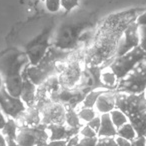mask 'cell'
<instances>
[{
  "label": "cell",
  "instance_id": "1",
  "mask_svg": "<svg viewBox=\"0 0 146 146\" xmlns=\"http://www.w3.org/2000/svg\"><path fill=\"white\" fill-rule=\"evenodd\" d=\"M29 65L25 52L12 51L0 60V74L2 75L4 88L10 95L20 97L23 83V72Z\"/></svg>",
  "mask_w": 146,
  "mask_h": 146
},
{
  "label": "cell",
  "instance_id": "2",
  "mask_svg": "<svg viewBox=\"0 0 146 146\" xmlns=\"http://www.w3.org/2000/svg\"><path fill=\"white\" fill-rule=\"evenodd\" d=\"M71 54V51H63L55 48L54 46L50 47L47 54L44 58L36 65V66H28L25 68L24 72L28 79L39 86L46 81L48 78L55 76L57 73H60L62 71L63 67L62 62Z\"/></svg>",
  "mask_w": 146,
  "mask_h": 146
},
{
  "label": "cell",
  "instance_id": "3",
  "mask_svg": "<svg viewBox=\"0 0 146 146\" xmlns=\"http://www.w3.org/2000/svg\"><path fill=\"white\" fill-rule=\"evenodd\" d=\"M94 24L95 22L92 19L64 23L58 28L53 46L59 50L70 51L71 49L75 48L77 43L81 40L82 33L86 29L94 26Z\"/></svg>",
  "mask_w": 146,
  "mask_h": 146
},
{
  "label": "cell",
  "instance_id": "4",
  "mask_svg": "<svg viewBox=\"0 0 146 146\" xmlns=\"http://www.w3.org/2000/svg\"><path fill=\"white\" fill-rule=\"evenodd\" d=\"M146 90V62H140L125 78L119 80L116 87L117 93L139 95Z\"/></svg>",
  "mask_w": 146,
  "mask_h": 146
},
{
  "label": "cell",
  "instance_id": "5",
  "mask_svg": "<svg viewBox=\"0 0 146 146\" xmlns=\"http://www.w3.org/2000/svg\"><path fill=\"white\" fill-rule=\"evenodd\" d=\"M146 53L138 46L122 56L113 58V61L108 67L115 73L118 79L121 80L125 78L140 62L144 61Z\"/></svg>",
  "mask_w": 146,
  "mask_h": 146
},
{
  "label": "cell",
  "instance_id": "6",
  "mask_svg": "<svg viewBox=\"0 0 146 146\" xmlns=\"http://www.w3.org/2000/svg\"><path fill=\"white\" fill-rule=\"evenodd\" d=\"M53 25L47 26L40 34L37 35L35 38L29 41L25 45V54L27 55L30 66H36L47 54L48 50L50 49V39L51 33H52Z\"/></svg>",
  "mask_w": 146,
  "mask_h": 146
},
{
  "label": "cell",
  "instance_id": "7",
  "mask_svg": "<svg viewBox=\"0 0 146 146\" xmlns=\"http://www.w3.org/2000/svg\"><path fill=\"white\" fill-rule=\"evenodd\" d=\"M15 141L19 146H37L49 141V134L46 125L40 124L34 127L20 126Z\"/></svg>",
  "mask_w": 146,
  "mask_h": 146
},
{
  "label": "cell",
  "instance_id": "8",
  "mask_svg": "<svg viewBox=\"0 0 146 146\" xmlns=\"http://www.w3.org/2000/svg\"><path fill=\"white\" fill-rule=\"evenodd\" d=\"M83 76L81 63L78 59H72L64 65L62 71L57 76L61 88L74 89L80 83Z\"/></svg>",
  "mask_w": 146,
  "mask_h": 146
},
{
  "label": "cell",
  "instance_id": "9",
  "mask_svg": "<svg viewBox=\"0 0 146 146\" xmlns=\"http://www.w3.org/2000/svg\"><path fill=\"white\" fill-rule=\"evenodd\" d=\"M26 105L20 97H15L3 88L0 90V109L7 118L17 120L26 110Z\"/></svg>",
  "mask_w": 146,
  "mask_h": 146
},
{
  "label": "cell",
  "instance_id": "10",
  "mask_svg": "<svg viewBox=\"0 0 146 146\" xmlns=\"http://www.w3.org/2000/svg\"><path fill=\"white\" fill-rule=\"evenodd\" d=\"M41 114V124H65L66 107L60 103L49 101L39 109Z\"/></svg>",
  "mask_w": 146,
  "mask_h": 146
},
{
  "label": "cell",
  "instance_id": "11",
  "mask_svg": "<svg viewBox=\"0 0 146 146\" xmlns=\"http://www.w3.org/2000/svg\"><path fill=\"white\" fill-rule=\"evenodd\" d=\"M139 26L134 21L122 33V36L120 38L119 44H118V48L117 51H116L115 57H119L126 54L127 52L131 51L132 49L139 46Z\"/></svg>",
  "mask_w": 146,
  "mask_h": 146
},
{
  "label": "cell",
  "instance_id": "12",
  "mask_svg": "<svg viewBox=\"0 0 146 146\" xmlns=\"http://www.w3.org/2000/svg\"><path fill=\"white\" fill-rule=\"evenodd\" d=\"M46 127L49 134V140H68L79 134L80 130L69 128L65 124H51Z\"/></svg>",
  "mask_w": 146,
  "mask_h": 146
},
{
  "label": "cell",
  "instance_id": "13",
  "mask_svg": "<svg viewBox=\"0 0 146 146\" xmlns=\"http://www.w3.org/2000/svg\"><path fill=\"white\" fill-rule=\"evenodd\" d=\"M95 110L97 113L107 114L116 108V94L112 90H106L98 97L95 104Z\"/></svg>",
  "mask_w": 146,
  "mask_h": 146
},
{
  "label": "cell",
  "instance_id": "14",
  "mask_svg": "<svg viewBox=\"0 0 146 146\" xmlns=\"http://www.w3.org/2000/svg\"><path fill=\"white\" fill-rule=\"evenodd\" d=\"M36 92L37 86L35 84H33L28 79L25 72H23V83L20 98L24 102L26 107H33V106H35V104H36Z\"/></svg>",
  "mask_w": 146,
  "mask_h": 146
},
{
  "label": "cell",
  "instance_id": "15",
  "mask_svg": "<svg viewBox=\"0 0 146 146\" xmlns=\"http://www.w3.org/2000/svg\"><path fill=\"white\" fill-rule=\"evenodd\" d=\"M19 126H27V127H34L41 124V114L36 106L27 107L24 113L16 120Z\"/></svg>",
  "mask_w": 146,
  "mask_h": 146
},
{
  "label": "cell",
  "instance_id": "16",
  "mask_svg": "<svg viewBox=\"0 0 146 146\" xmlns=\"http://www.w3.org/2000/svg\"><path fill=\"white\" fill-rule=\"evenodd\" d=\"M101 124L99 131L97 133L98 137H116L117 136V128L114 126L109 113L101 114Z\"/></svg>",
  "mask_w": 146,
  "mask_h": 146
},
{
  "label": "cell",
  "instance_id": "17",
  "mask_svg": "<svg viewBox=\"0 0 146 146\" xmlns=\"http://www.w3.org/2000/svg\"><path fill=\"white\" fill-rule=\"evenodd\" d=\"M99 80L101 83L102 87L106 90H116V87L118 85L119 79L117 78V76L115 75V73L109 68L106 67L105 69H103L102 71H100L99 75Z\"/></svg>",
  "mask_w": 146,
  "mask_h": 146
},
{
  "label": "cell",
  "instance_id": "18",
  "mask_svg": "<svg viewBox=\"0 0 146 146\" xmlns=\"http://www.w3.org/2000/svg\"><path fill=\"white\" fill-rule=\"evenodd\" d=\"M65 125L73 129H80L83 126V123L78 117L77 111L73 108H66V115H65Z\"/></svg>",
  "mask_w": 146,
  "mask_h": 146
},
{
  "label": "cell",
  "instance_id": "19",
  "mask_svg": "<svg viewBox=\"0 0 146 146\" xmlns=\"http://www.w3.org/2000/svg\"><path fill=\"white\" fill-rule=\"evenodd\" d=\"M19 127H20V126H19L18 122H17L16 120L8 118L4 128H3L2 131H1V133H2V135L4 136L6 140H8V139L15 140L16 139V135H17V132H18Z\"/></svg>",
  "mask_w": 146,
  "mask_h": 146
},
{
  "label": "cell",
  "instance_id": "20",
  "mask_svg": "<svg viewBox=\"0 0 146 146\" xmlns=\"http://www.w3.org/2000/svg\"><path fill=\"white\" fill-rule=\"evenodd\" d=\"M104 91H106V90L100 89V88H96V89H92V90H90V91H88V93L85 95L84 99L82 100L80 106H81V107L94 108L98 97H99Z\"/></svg>",
  "mask_w": 146,
  "mask_h": 146
},
{
  "label": "cell",
  "instance_id": "21",
  "mask_svg": "<svg viewBox=\"0 0 146 146\" xmlns=\"http://www.w3.org/2000/svg\"><path fill=\"white\" fill-rule=\"evenodd\" d=\"M117 136L131 142L137 137V133H136L132 124L128 122V123L124 124L123 126H121L119 129H117Z\"/></svg>",
  "mask_w": 146,
  "mask_h": 146
},
{
  "label": "cell",
  "instance_id": "22",
  "mask_svg": "<svg viewBox=\"0 0 146 146\" xmlns=\"http://www.w3.org/2000/svg\"><path fill=\"white\" fill-rule=\"evenodd\" d=\"M109 115H110V118H111L112 122H113L114 126H115L117 129H119L121 126H123L124 124L129 122V119H128L127 115H126L124 112H122L121 110L117 109V108L112 110L109 113Z\"/></svg>",
  "mask_w": 146,
  "mask_h": 146
},
{
  "label": "cell",
  "instance_id": "23",
  "mask_svg": "<svg viewBox=\"0 0 146 146\" xmlns=\"http://www.w3.org/2000/svg\"><path fill=\"white\" fill-rule=\"evenodd\" d=\"M77 114L79 119L81 120V122L84 124H87L88 122L91 121L93 118H95L98 115L97 111L95 110V108H88V107H81L77 110Z\"/></svg>",
  "mask_w": 146,
  "mask_h": 146
},
{
  "label": "cell",
  "instance_id": "24",
  "mask_svg": "<svg viewBox=\"0 0 146 146\" xmlns=\"http://www.w3.org/2000/svg\"><path fill=\"white\" fill-rule=\"evenodd\" d=\"M44 4L46 9L50 13H56L62 8L61 0H44Z\"/></svg>",
  "mask_w": 146,
  "mask_h": 146
},
{
  "label": "cell",
  "instance_id": "25",
  "mask_svg": "<svg viewBox=\"0 0 146 146\" xmlns=\"http://www.w3.org/2000/svg\"><path fill=\"white\" fill-rule=\"evenodd\" d=\"M78 135L81 138H94V137H98L97 136V132H95L91 127L87 125V124H84L79 130V134Z\"/></svg>",
  "mask_w": 146,
  "mask_h": 146
},
{
  "label": "cell",
  "instance_id": "26",
  "mask_svg": "<svg viewBox=\"0 0 146 146\" xmlns=\"http://www.w3.org/2000/svg\"><path fill=\"white\" fill-rule=\"evenodd\" d=\"M79 1L80 0H61V7L64 9L65 13H69L79 5Z\"/></svg>",
  "mask_w": 146,
  "mask_h": 146
},
{
  "label": "cell",
  "instance_id": "27",
  "mask_svg": "<svg viewBox=\"0 0 146 146\" xmlns=\"http://www.w3.org/2000/svg\"><path fill=\"white\" fill-rule=\"evenodd\" d=\"M96 146H117L115 137H98Z\"/></svg>",
  "mask_w": 146,
  "mask_h": 146
},
{
  "label": "cell",
  "instance_id": "28",
  "mask_svg": "<svg viewBox=\"0 0 146 146\" xmlns=\"http://www.w3.org/2000/svg\"><path fill=\"white\" fill-rule=\"evenodd\" d=\"M139 47L146 53V26H139Z\"/></svg>",
  "mask_w": 146,
  "mask_h": 146
},
{
  "label": "cell",
  "instance_id": "29",
  "mask_svg": "<svg viewBox=\"0 0 146 146\" xmlns=\"http://www.w3.org/2000/svg\"><path fill=\"white\" fill-rule=\"evenodd\" d=\"M98 137L94 138H81L80 137L79 146H96Z\"/></svg>",
  "mask_w": 146,
  "mask_h": 146
},
{
  "label": "cell",
  "instance_id": "30",
  "mask_svg": "<svg viewBox=\"0 0 146 146\" xmlns=\"http://www.w3.org/2000/svg\"><path fill=\"white\" fill-rule=\"evenodd\" d=\"M100 124H101V118H100L99 115H97L95 118H93L91 121L88 122L87 125L89 126V127H91L95 132H97V133H98V131H99V128H100Z\"/></svg>",
  "mask_w": 146,
  "mask_h": 146
},
{
  "label": "cell",
  "instance_id": "31",
  "mask_svg": "<svg viewBox=\"0 0 146 146\" xmlns=\"http://www.w3.org/2000/svg\"><path fill=\"white\" fill-rule=\"evenodd\" d=\"M135 23L138 26H146V9L136 18Z\"/></svg>",
  "mask_w": 146,
  "mask_h": 146
},
{
  "label": "cell",
  "instance_id": "32",
  "mask_svg": "<svg viewBox=\"0 0 146 146\" xmlns=\"http://www.w3.org/2000/svg\"><path fill=\"white\" fill-rule=\"evenodd\" d=\"M131 146H146V139L144 136H137L133 141H131Z\"/></svg>",
  "mask_w": 146,
  "mask_h": 146
},
{
  "label": "cell",
  "instance_id": "33",
  "mask_svg": "<svg viewBox=\"0 0 146 146\" xmlns=\"http://www.w3.org/2000/svg\"><path fill=\"white\" fill-rule=\"evenodd\" d=\"M67 140H49L47 146H66Z\"/></svg>",
  "mask_w": 146,
  "mask_h": 146
},
{
  "label": "cell",
  "instance_id": "34",
  "mask_svg": "<svg viewBox=\"0 0 146 146\" xmlns=\"http://www.w3.org/2000/svg\"><path fill=\"white\" fill-rule=\"evenodd\" d=\"M115 140L116 143H117V146H131V142L124 139V138L119 137V136H116Z\"/></svg>",
  "mask_w": 146,
  "mask_h": 146
},
{
  "label": "cell",
  "instance_id": "35",
  "mask_svg": "<svg viewBox=\"0 0 146 146\" xmlns=\"http://www.w3.org/2000/svg\"><path fill=\"white\" fill-rule=\"evenodd\" d=\"M7 119H8V118L4 115V113L0 109V132L2 131V129L4 128L5 124H6V122H7Z\"/></svg>",
  "mask_w": 146,
  "mask_h": 146
},
{
  "label": "cell",
  "instance_id": "36",
  "mask_svg": "<svg viewBox=\"0 0 146 146\" xmlns=\"http://www.w3.org/2000/svg\"><path fill=\"white\" fill-rule=\"evenodd\" d=\"M0 146H7V142L5 137L2 135V133L0 132Z\"/></svg>",
  "mask_w": 146,
  "mask_h": 146
},
{
  "label": "cell",
  "instance_id": "37",
  "mask_svg": "<svg viewBox=\"0 0 146 146\" xmlns=\"http://www.w3.org/2000/svg\"><path fill=\"white\" fill-rule=\"evenodd\" d=\"M6 142H7V146H19L15 140L8 139V140H6Z\"/></svg>",
  "mask_w": 146,
  "mask_h": 146
},
{
  "label": "cell",
  "instance_id": "38",
  "mask_svg": "<svg viewBox=\"0 0 146 146\" xmlns=\"http://www.w3.org/2000/svg\"><path fill=\"white\" fill-rule=\"evenodd\" d=\"M3 86H4V83H3V78H2V75L0 74V90L2 89Z\"/></svg>",
  "mask_w": 146,
  "mask_h": 146
},
{
  "label": "cell",
  "instance_id": "39",
  "mask_svg": "<svg viewBox=\"0 0 146 146\" xmlns=\"http://www.w3.org/2000/svg\"><path fill=\"white\" fill-rule=\"evenodd\" d=\"M144 96H145V98H146V90H145V92H144Z\"/></svg>",
  "mask_w": 146,
  "mask_h": 146
},
{
  "label": "cell",
  "instance_id": "40",
  "mask_svg": "<svg viewBox=\"0 0 146 146\" xmlns=\"http://www.w3.org/2000/svg\"><path fill=\"white\" fill-rule=\"evenodd\" d=\"M144 137H145V139H146V134H145V135H144Z\"/></svg>",
  "mask_w": 146,
  "mask_h": 146
},
{
  "label": "cell",
  "instance_id": "41",
  "mask_svg": "<svg viewBox=\"0 0 146 146\" xmlns=\"http://www.w3.org/2000/svg\"><path fill=\"white\" fill-rule=\"evenodd\" d=\"M144 61H145V62H146V57H145V59H144Z\"/></svg>",
  "mask_w": 146,
  "mask_h": 146
},
{
  "label": "cell",
  "instance_id": "42",
  "mask_svg": "<svg viewBox=\"0 0 146 146\" xmlns=\"http://www.w3.org/2000/svg\"><path fill=\"white\" fill-rule=\"evenodd\" d=\"M42 1H44V0H42Z\"/></svg>",
  "mask_w": 146,
  "mask_h": 146
}]
</instances>
